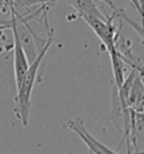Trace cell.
Here are the masks:
<instances>
[{"label": "cell", "mask_w": 144, "mask_h": 154, "mask_svg": "<svg viewBox=\"0 0 144 154\" xmlns=\"http://www.w3.org/2000/svg\"><path fill=\"white\" fill-rule=\"evenodd\" d=\"M110 56V61H111V68H113V74H114L115 83H116V88L119 89L122 85H123L124 80H125V66H124V61L117 52L116 47L113 46L108 50Z\"/></svg>", "instance_id": "obj_7"}, {"label": "cell", "mask_w": 144, "mask_h": 154, "mask_svg": "<svg viewBox=\"0 0 144 154\" xmlns=\"http://www.w3.org/2000/svg\"><path fill=\"white\" fill-rule=\"evenodd\" d=\"M140 2H141V4H142V0H140Z\"/></svg>", "instance_id": "obj_12"}, {"label": "cell", "mask_w": 144, "mask_h": 154, "mask_svg": "<svg viewBox=\"0 0 144 154\" xmlns=\"http://www.w3.org/2000/svg\"><path fill=\"white\" fill-rule=\"evenodd\" d=\"M115 18V13L111 17H88L85 18L86 23L92 28V30L96 33L99 39L102 42V44L109 50L110 47L115 46V44L121 35V28H117L113 20Z\"/></svg>", "instance_id": "obj_2"}, {"label": "cell", "mask_w": 144, "mask_h": 154, "mask_svg": "<svg viewBox=\"0 0 144 154\" xmlns=\"http://www.w3.org/2000/svg\"><path fill=\"white\" fill-rule=\"evenodd\" d=\"M53 34H54L53 29L47 32V38L45 46L43 47L42 51L38 53V55L33 61V63L30 64L25 77L23 79L20 88L17 90V96L15 98V114H16V117L21 122L24 127H27V125H28L32 91H33L34 85L36 82L38 70L42 65L43 60L46 55L49 48L51 47L52 43H53Z\"/></svg>", "instance_id": "obj_1"}, {"label": "cell", "mask_w": 144, "mask_h": 154, "mask_svg": "<svg viewBox=\"0 0 144 154\" xmlns=\"http://www.w3.org/2000/svg\"><path fill=\"white\" fill-rule=\"evenodd\" d=\"M65 1L70 7L76 9L83 19L88 17H105L99 11V9L97 8V6L95 5L92 0H65Z\"/></svg>", "instance_id": "obj_6"}, {"label": "cell", "mask_w": 144, "mask_h": 154, "mask_svg": "<svg viewBox=\"0 0 144 154\" xmlns=\"http://www.w3.org/2000/svg\"><path fill=\"white\" fill-rule=\"evenodd\" d=\"M10 13V28L13 29L14 36V72H15V82H16V89L20 88V85L23 82V79L25 77L26 72L28 70V62L26 59V55L23 48L20 46V43L18 41L17 33H16V26H15V16L14 13L9 8Z\"/></svg>", "instance_id": "obj_3"}, {"label": "cell", "mask_w": 144, "mask_h": 154, "mask_svg": "<svg viewBox=\"0 0 144 154\" xmlns=\"http://www.w3.org/2000/svg\"><path fill=\"white\" fill-rule=\"evenodd\" d=\"M100 1H102V2H104V4H106V5H108V6H109V8L111 9V10H113V11H116V10H117V8H116V7H115V5H114V2H113V0H100Z\"/></svg>", "instance_id": "obj_9"}, {"label": "cell", "mask_w": 144, "mask_h": 154, "mask_svg": "<svg viewBox=\"0 0 144 154\" xmlns=\"http://www.w3.org/2000/svg\"><path fill=\"white\" fill-rule=\"evenodd\" d=\"M142 78L140 74H136L134 81L132 83L131 89L128 91V107L135 112H143V99H144V88Z\"/></svg>", "instance_id": "obj_5"}, {"label": "cell", "mask_w": 144, "mask_h": 154, "mask_svg": "<svg viewBox=\"0 0 144 154\" xmlns=\"http://www.w3.org/2000/svg\"><path fill=\"white\" fill-rule=\"evenodd\" d=\"M131 154H144V152L142 150H135V151H133Z\"/></svg>", "instance_id": "obj_11"}, {"label": "cell", "mask_w": 144, "mask_h": 154, "mask_svg": "<svg viewBox=\"0 0 144 154\" xmlns=\"http://www.w3.org/2000/svg\"><path fill=\"white\" fill-rule=\"evenodd\" d=\"M85 122L83 119H76V120H69L67 123V127L76 133L78 136L80 137L82 141L85 142V144L88 146L89 151L92 154H119L117 151L110 150L109 147L104 145L102 143L96 140L93 136L90 135V133L86 129Z\"/></svg>", "instance_id": "obj_4"}, {"label": "cell", "mask_w": 144, "mask_h": 154, "mask_svg": "<svg viewBox=\"0 0 144 154\" xmlns=\"http://www.w3.org/2000/svg\"><path fill=\"white\" fill-rule=\"evenodd\" d=\"M8 28H10V22L1 23V24H0V32H1V30H5V29H8Z\"/></svg>", "instance_id": "obj_10"}, {"label": "cell", "mask_w": 144, "mask_h": 154, "mask_svg": "<svg viewBox=\"0 0 144 154\" xmlns=\"http://www.w3.org/2000/svg\"><path fill=\"white\" fill-rule=\"evenodd\" d=\"M128 1H130V4L132 5V7L135 9L136 11L139 13V15L142 17L143 13H142V4L140 2V0H128Z\"/></svg>", "instance_id": "obj_8"}]
</instances>
